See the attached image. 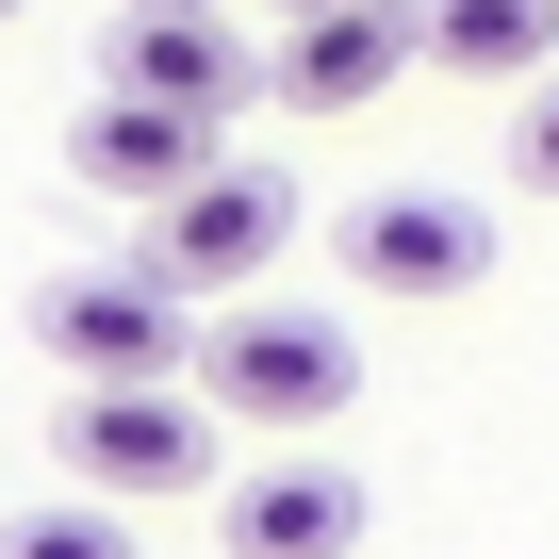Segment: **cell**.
<instances>
[{
  "label": "cell",
  "instance_id": "cell-1",
  "mask_svg": "<svg viewBox=\"0 0 559 559\" xmlns=\"http://www.w3.org/2000/svg\"><path fill=\"white\" fill-rule=\"evenodd\" d=\"M346 395H362V346L313 297H230L198 330V412L214 428H330Z\"/></svg>",
  "mask_w": 559,
  "mask_h": 559
},
{
  "label": "cell",
  "instance_id": "cell-2",
  "mask_svg": "<svg viewBox=\"0 0 559 559\" xmlns=\"http://www.w3.org/2000/svg\"><path fill=\"white\" fill-rule=\"evenodd\" d=\"M34 346H50L83 395L198 379V330H181V297H165L148 263H67V280H34Z\"/></svg>",
  "mask_w": 559,
  "mask_h": 559
},
{
  "label": "cell",
  "instance_id": "cell-3",
  "mask_svg": "<svg viewBox=\"0 0 559 559\" xmlns=\"http://www.w3.org/2000/svg\"><path fill=\"white\" fill-rule=\"evenodd\" d=\"M67 477H83L99 510H148V493H214V412H198V379L67 395Z\"/></svg>",
  "mask_w": 559,
  "mask_h": 559
},
{
  "label": "cell",
  "instance_id": "cell-4",
  "mask_svg": "<svg viewBox=\"0 0 559 559\" xmlns=\"http://www.w3.org/2000/svg\"><path fill=\"white\" fill-rule=\"evenodd\" d=\"M280 247H297V181H280V165H247V148H230L214 181H181V198L148 214V247H132V263L165 280V297H214V280H263Z\"/></svg>",
  "mask_w": 559,
  "mask_h": 559
},
{
  "label": "cell",
  "instance_id": "cell-5",
  "mask_svg": "<svg viewBox=\"0 0 559 559\" xmlns=\"http://www.w3.org/2000/svg\"><path fill=\"white\" fill-rule=\"evenodd\" d=\"M330 263L379 280V297H461V280H493V214L444 198V181H379L330 214Z\"/></svg>",
  "mask_w": 559,
  "mask_h": 559
},
{
  "label": "cell",
  "instance_id": "cell-6",
  "mask_svg": "<svg viewBox=\"0 0 559 559\" xmlns=\"http://www.w3.org/2000/svg\"><path fill=\"white\" fill-rule=\"evenodd\" d=\"M395 67H428V17H412V0H346V17H280L263 99L280 116H362Z\"/></svg>",
  "mask_w": 559,
  "mask_h": 559
},
{
  "label": "cell",
  "instance_id": "cell-7",
  "mask_svg": "<svg viewBox=\"0 0 559 559\" xmlns=\"http://www.w3.org/2000/svg\"><path fill=\"white\" fill-rule=\"evenodd\" d=\"M247 83H263V50H247L230 17H116V50H99V99H165V116H198V132H230Z\"/></svg>",
  "mask_w": 559,
  "mask_h": 559
},
{
  "label": "cell",
  "instance_id": "cell-8",
  "mask_svg": "<svg viewBox=\"0 0 559 559\" xmlns=\"http://www.w3.org/2000/svg\"><path fill=\"white\" fill-rule=\"evenodd\" d=\"M230 148L198 132V116H165V99H83V132H67V181L83 198H132V214H165L181 181H214Z\"/></svg>",
  "mask_w": 559,
  "mask_h": 559
},
{
  "label": "cell",
  "instance_id": "cell-9",
  "mask_svg": "<svg viewBox=\"0 0 559 559\" xmlns=\"http://www.w3.org/2000/svg\"><path fill=\"white\" fill-rule=\"evenodd\" d=\"M362 543V477L346 461H263L230 477V559H346Z\"/></svg>",
  "mask_w": 559,
  "mask_h": 559
},
{
  "label": "cell",
  "instance_id": "cell-10",
  "mask_svg": "<svg viewBox=\"0 0 559 559\" xmlns=\"http://www.w3.org/2000/svg\"><path fill=\"white\" fill-rule=\"evenodd\" d=\"M428 17V67L461 83H559V0H412Z\"/></svg>",
  "mask_w": 559,
  "mask_h": 559
},
{
  "label": "cell",
  "instance_id": "cell-11",
  "mask_svg": "<svg viewBox=\"0 0 559 559\" xmlns=\"http://www.w3.org/2000/svg\"><path fill=\"white\" fill-rule=\"evenodd\" d=\"M0 559H132V526L83 493V510H17V526H0Z\"/></svg>",
  "mask_w": 559,
  "mask_h": 559
},
{
  "label": "cell",
  "instance_id": "cell-12",
  "mask_svg": "<svg viewBox=\"0 0 559 559\" xmlns=\"http://www.w3.org/2000/svg\"><path fill=\"white\" fill-rule=\"evenodd\" d=\"M510 181L559 198V83H526V116H510Z\"/></svg>",
  "mask_w": 559,
  "mask_h": 559
},
{
  "label": "cell",
  "instance_id": "cell-13",
  "mask_svg": "<svg viewBox=\"0 0 559 559\" xmlns=\"http://www.w3.org/2000/svg\"><path fill=\"white\" fill-rule=\"evenodd\" d=\"M132 17H230V0H132Z\"/></svg>",
  "mask_w": 559,
  "mask_h": 559
},
{
  "label": "cell",
  "instance_id": "cell-14",
  "mask_svg": "<svg viewBox=\"0 0 559 559\" xmlns=\"http://www.w3.org/2000/svg\"><path fill=\"white\" fill-rule=\"evenodd\" d=\"M280 17H346V0H280Z\"/></svg>",
  "mask_w": 559,
  "mask_h": 559
},
{
  "label": "cell",
  "instance_id": "cell-15",
  "mask_svg": "<svg viewBox=\"0 0 559 559\" xmlns=\"http://www.w3.org/2000/svg\"><path fill=\"white\" fill-rule=\"evenodd\" d=\"M0 17H17V0H0Z\"/></svg>",
  "mask_w": 559,
  "mask_h": 559
}]
</instances>
